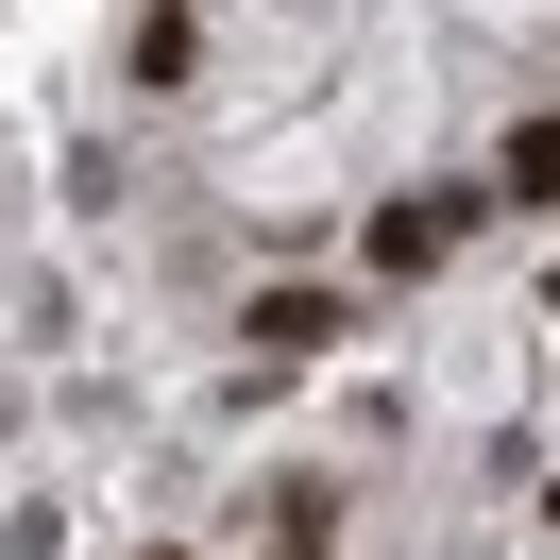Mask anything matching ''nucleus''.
Returning <instances> with one entry per match:
<instances>
[{"label": "nucleus", "instance_id": "f257e3e1", "mask_svg": "<svg viewBox=\"0 0 560 560\" xmlns=\"http://www.w3.org/2000/svg\"><path fill=\"white\" fill-rule=\"evenodd\" d=\"M476 221H492V187H408V205H374V272H442Z\"/></svg>", "mask_w": 560, "mask_h": 560}, {"label": "nucleus", "instance_id": "f03ea898", "mask_svg": "<svg viewBox=\"0 0 560 560\" xmlns=\"http://www.w3.org/2000/svg\"><path fill=\"white\" fill-rule=\"evenodd\" d=\"M340 340V289H255V357H323Z\"/></svg>", "mask_w": 560, "mask_h": 560}, {"label": "nucleus", "instance_id": "7ed1b4c3", "mask_svg": "<svg viewBox=\"0 0 560 560\" xmlns=\"http://www.w3.org/2000/svg\"><path fill=\"white\" fill-rule=\"evenodd\" d=\"M492 205H560V103H544V119H526V137H510V153H492Z\"/></svg>", "mask_w": 560, "mask_h": 560}]
</instances>
